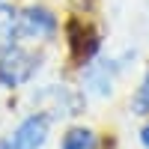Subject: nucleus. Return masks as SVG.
<instances>
[{"mask_svg": "<svg viewBox=\"0 0 149 149\" xmlns=\"http://www.w3.org/2000/svg\"><path fill=\"white\" fill-rule=\"evenodd\" d=\"M39 69V60L30 51H21V48H9V51L0 57V84L3 86H21L33 78V72Z\"/></svg>", "mask_w": 149, "mask_h": 149, "instance_id": "f257e3e1", "label": "nucleus"}, {"mask_svg": "<svg viewBox=\"0 0 149 149\" xmlns=\"http://www.w3.org/2000/svg\"><path fill=\"white\" fill-rule=\"evenodd\" d=\"M48 128H51V119L48 116H42V113L30 116L0 143V149H39L48 140Z\"/></svg>", "mask_w": 149, "mask_h": 149, "instance_id": "f03ea898", "label": "nucleus"}, {"mask_svg": "<svg viewBox=\"0 0 149 149\" xmlns=\"http://www.w3.org/2000/svg\"><path fill=\"white\" fill-rule=\"evenodd\" d=\"M57 30V21L48 9H27L18 15V36L24 39H48L54 36Z\"/></svg>", "mask_w": 149, "mask_h": 149, "instance_id": "7ed1b4c3", "label": "nucleus"}, {"mask_svg": "<svg viewBox=\"0 0 149 149\" xmlns=\"http://www.w3.org/2000/svg\"><path fill=\"white\" fill-rule=\"evenodd\" d=\"M15 36H18V12L12 6H6V3H0V54L15 48L12 45Z\"/></svg>", "mask_w": 149, "mask_h": 149, "instance_id": "20e7f679", "label": "nucleus"}, {"mask_svg": "<svg viewBox=\"0 0 149 149\" xmlns=\"http://www.w3.org/2000/svg\"><path fill=\"white\" fill-rule=\"evenodd\" d=\"M63 149H95V134L90 128H72L63 137Z\"/></svg>", "mask_w": 149, "mask_h": 149, "instance_id": "39448f33", "label": "nucleus"}, {"mask_svg": "<svg viewBox=\"0 0 149 149\" xmlns=\"http://www.w3.org/2000/svg\"><path fill=\"white\" fill-rule=\"evenodd\" d=\"M134 110L137 113H149V69H146V78L137 90V98H134Z\"/></svg>", "mask_w": 149, "mask_h": 149, "instance_id": "423d86ee", "label": "nucleus"}, {"mask_svg": "<svg viewBox=\"0 0 149 149\" xmlns=\"http://www.w3.org/2000/svg\"><path fill=\"white\" fill-rule=\"evenodd\" d=\"M140 140H143V146H146V149H149V125H146V128H143V134H140Z\"/></svg>", "mask_w": 149, "mask_h": 149, "instance_id": "0eeeda50", "label": "nucleus"}]
</instances>
